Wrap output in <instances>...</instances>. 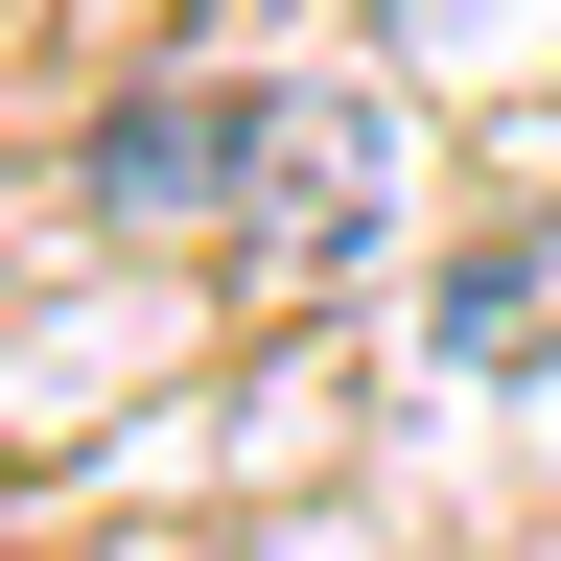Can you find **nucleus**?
I'll list each match as a JSON object with an SVG mask.
<instances>
[{
	"mask_svg": "<svg viewBox=\"0 0 561 561\" xmlns=\"http://www.w3.org/2000/svg\"><path fill=\"white\" fill-rule=\"evenodd\" d=\"M421 351H445V375H561V210H491V234L421 280Z\"/></svg>",
	"mask_w": 561,
	"mask_h": 561,
	"instance_id": "obj_3",
	"label": "nucleus"
},
{
	"mask_svg": "<svg viewBox=\"0 0 561 561\" xmlns=\"http://www.w3.org/2000/svg\"><path fill=\"white\" fill-rule=\"evenodd\" d=\"M24 47H47V0H0V70H24Z\"/></svg>",
	"mask_w": 561,
	"mask_h": 561,
	"instance_id": "obj_4",
	"label": "nucleus"
},
{
	"mask_svg": "<svg viewBox=\"0 0 561 561\" xmlns=\"http://www.w3.org/2000/svg\"><path fill=\"white\" fill-rule=\"evenodd\" d=\"M70 187H94V234H140V257H210V187H234V70H140V94L94 117V164H70Z\"/></svg>",
	"mask_w": 561,
	"mask_h": 561,
	"instance_id": "obj_2",
	"label": "nucleus"
},
{
	"mask_svg": "<svg viewBox=\"0 0 561 561\" xmlns=\"http://www.w3.org/2000/svg\"><path fill=\"white\" fill-rule=\"evenodd\" d=\"M398 210V117L328 70H234V187H210V280L234 305H328Z\"/></svg>",
	"mask_w": 561,
	"mask_h": 561,
	"instance_id": "obj_1",
	"label": "nucleus"
}]
</instances>
